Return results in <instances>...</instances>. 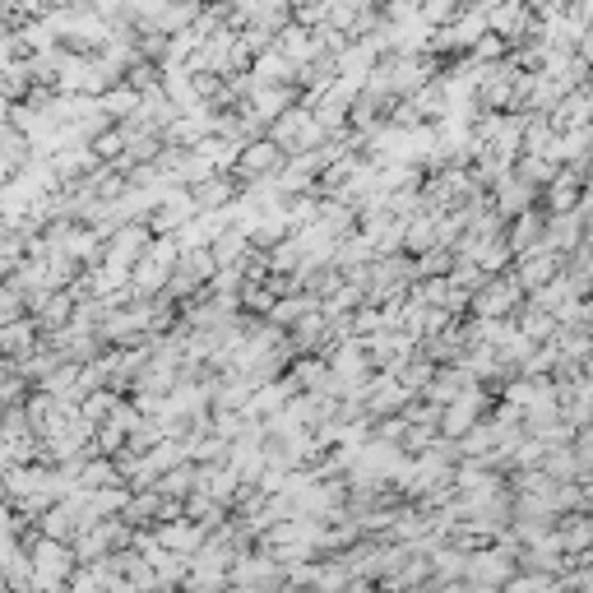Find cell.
I'll list each match as a JSON object with an SVG mask.
<instances>
[{
    "mask_svg": "<svg viewBox=\"0 0 593 593\" xmlns=\"http://www.w3.org/2000/svg\"><path fill=\"white\" fill-rule=\"evenodd\" d=\"M482 5H496V0H482Z\"/></svg>",
    "mask_w": 593,
    "mask_h": 593,
    "instance_id": "6da1fadb",
    "label": "cell"
}]
</instances>
